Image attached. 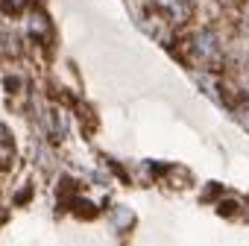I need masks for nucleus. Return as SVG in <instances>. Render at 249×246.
Here are the masks:
<instances>
[{"instance_id": "obj_2", "label": "nucleus", "mask_w": 249, "mask_h": 246, "mask_svg": "<svg viewBox=\"0 0 249 246\" xmlns=\"http://www.w3.org/2000/svg\"><path fill=\"white\" fill-rule=\"evenodd\" d=\"M156 3L173 18H188V12H191V0H156Z\"/></svg>"}, {"instance_id": "obj_1", "label": "nucleus", "mask_w": 249, "mask_h": 246, "mask_svg": "<svg viewBox=\"0 0 249 246\" xmlns=\"http://www.w3.org/2000/svg\"><path fill=\"white\" fill-rule=\"evenodd\" d=\"M194 47H196V53H199L205 62L217 59V38H214L211 33H199V35H196V41H194Z\"/></svg>"}, {"instance_id": "obj_3", "label": "nucleus", "mask_w": 249, "mask_h": 246, "mask_svg": "<svg viewBox=\"0 0 249 246\" xmlns=\"http://www.w3.org/2000/svg\"><path fill=\"white\" fill-rule=\"evenodd\" d=\"M246 30H249V21H246Z\"/></svg>"}, {"instance_id": "obj_4", "label": "nucleus", "mask_w": 249, "mask_h": 246, "mask_svg": "<svg viewBox=\"0 0 249 246\" xmlns=\"http://www.w3.org/2000/svg\"><path fill=\"white\" fill-rule=\"evenodd\" d=\"M246 91H249V85H246Z\"/></svg>"}]
</instances>
